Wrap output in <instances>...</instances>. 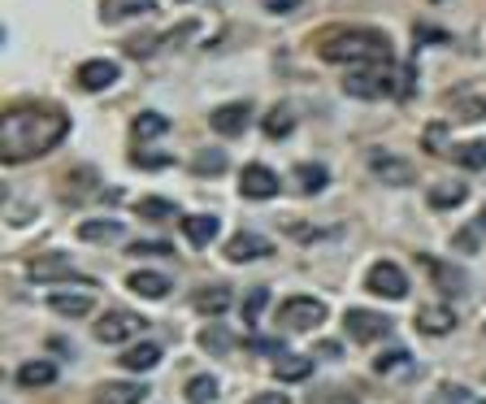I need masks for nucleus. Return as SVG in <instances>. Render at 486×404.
Here are the masks:
<instances>
[{
    "mask_svg": "<svg viewBox=\"0 0 486 404\" xmlns=\"http://www.w3.org/2000/svg\"><path fill=\"white\" fill-rule=\"evenodd\" d=\"M174 209H178V204L166 201V196H144V201H140V218H152V222H157V218H170Z\"/></svg>",
    "mask_w": 486,
    "mask_h": 404,
    "instance_id": "nucleus-33",
    "label": "nucleus"
},
{
    "mask_svg": "<svg viewBox=\"0 0 486 404\" xmlns=\"http://www.w3.org/2000/svg\"><path fill=\"white\" fill-rule=\"evenodd\" d=\"M369 170L378 178H387V183H395V187L413 183V166L400 161V157H391V152H369Z\"/></svg>",
    "mask_w": 486,
    "mask_h": 404,
    "instance_id": "nucleus-11",
    "label": "nucleus"
},
{
    "mask_svg": "<svg viewBox=\"0 0 486 404\" xmlns=\"http://www.w3.org/2000/svg\"><path fill=\"white\" fill-rule=\"evenodd\" d=\"M452 161H461L464 170H482V166H486V139L456 144V148H452Z\"/></svg>",
    "mask_w": 486,
    "mask_h": 404,
    "instance_id": "nucleus-25",
    "label": "nucleus"
},
{
    "mask_svg": "<svg viewBox=\"0 0 486 404\" xmlns=\"http://www.w3.org/2000/svg\"><path fill=\"white\" fill-rule=\"evenodd\" d=\"M417 330L421 335H452L456 330V309L452 304H426V309H417Z\"/></svg>",
    "mask_w": 486,
    "mask_h": 404,
    "instance_id": "nucleus-10",
    "label": "nucleus"
},
{
    "mask_svg": "<svg viewBox=\"0 0 486 404\" xmlns=\"http://www.w3.org/2000/svg\"><path fill=\"white\" fill-rule=\"evenodd\" d=\"M309 374H313V356L278 353V365H274V379L278 382H304Z\"/></svg>",
    "mask_w": 486,
    "mask_h": 404,
    "instance_id": "nucleus-17",
    "label": "nucleus"
},
{
    "mask_svg": "<svg viewBox=\"0 0 486 404\" xmlns=\"http://www.w3.org/2000/svg\"><path fill=\"white\" fill-rule=\"evenodd\" d=\"M49 309L52 313H61V318H87V313L96 309V301H92L87 292H78V296H70V292H52Z\"/></svg>",
    "mask_w": 486,
    "mask_h": 404,
    "instance_id": "nucleus-14",
    "label": "nucleus"
},
{
    "mask_svg": "<svg viewBox=\"0 0 486 404\" xmlns=\"http://www.w3.org/2000/svg\"><path fill=\"white\" fill-rule=\"evenodd\" d=\"M266 135L269 139H283V135H292V109L287 104H278L274 113L266 118Z\"/></svg>",
    "mask_w": 486,
    "mask_h": 404,
    "instance_id": "nucleus-31",
    "label": "nucleus"
},
{
    "mask_svg": "<svg viewBox=\"0 0 486 404\" xmlns=\"http://www.w3.org/2000/svg\"><path fill=\"white\" fill-rule=\"evenodd\" d=\"M144 382H104L100 387V404H144Z\"/></svg>",
    "mask_w": 486,
    "mask_h": 404,
    "instance_id": "nucleus-19",
    "label": "nucleus"
},
{
    "mask_svg": "<svg viewBox=\"0 0 486 404\" xmlns=\"http://www.w3.org/2000/svg\"><path fill=\"white\" fill-rule=\"evenodd\" d=\"M478 244H482V227H464V235L456 239L461 253H478Z\"/></svg>",
    "mask_w": 486,
    "mask_h": 404,
    "instance_id": "nucleus-39",
    "label": "nucleus"
},
{
    "mask_svg": "<svg viewBox=\"0 0 486 404\" xmlns=\"http://www.w3.org/2000/svg\"><path fill=\"white\" fill-rule=\"evenodd\" d=\"M447 144V122H430V130H426V148L438 152Z\"/></svg>",
    "mask_w": 486,
    "mask_h": 404,
    "instance_id": "nucleus-38",
    "label": "nucleus"
},
{
    "mask_svg": "<svg viewBox=\"0 0 486 404\" xmlns=\"http://www.w3.org/2000/svg\"><path fill=\"white\" fill-rule=\"evenodd\" d=\"M226 335H230V330L226 327H209V330H200V348H204V353H226V348H230V339H226Z\"/></svg>",
    "mask_w": 486,
    "mask_h": 404,
    "instance_id": "nucleus-34",
    "label": "nucleus"
},
{
    "mask_svg": "<svg viewBox=\"0 0 486 404\" xmlns=\"http://www.w3.org/2000/svg\"><path fill=\"white\" fill-rule=\"evenodd\" d=\"M317 52L330 66H374V61H391V35L374 31V26H339V31L321 35Z\"/></svg>",
    "mask_w": 486,
    "mask_h": 404,
    "instance_id": "nucleus-2",
    "label": "nucleus"
},
{
    "mask_svg": "<svg viewBox=\"0 0 486 404\" xmlns=\"http://www.w3.org/2000/svg\"><path fill=\"white\" fill-rule=\"evenodd\" d=\"M343 92L347 96H361V101H378V96H404V87L391 75V61H374V66H356L352 75L343 78Z\"/></svg>",
    "mask_w": 486,
    "mask_h": 404,
    "instance_id": "nucleus-3",
    "label": "nucleus"
},
{
    "mask_svg": "<svg viewBox=\"0 0 486 404\" xmlns=\"http://www.w3.org/2000/svg\"><path fill=\"white\" fill-rule=\"evenodd\" d=\"M174 248L170 244H161V239H135L130 244V256H170Z\"/></svg>",
    "mask_w": 486,
    "mask_h": 404,
    "instance_id": "nucleus-37",
    "label": "nucleus"
},
{
    "mask_svg": "<svg viewBox=\"0 0 486 404\" xmlns=\"http://www.w3.org/2000/svg\"><path fill=\"white\" fill-rule=\"evenodd\" d=\"M252 404H292L283 391H261V396H252Z\"/></svg>",
    "mask_w": 486,
    "mask_h": 404,
    "instance_id": "nucleus-45",
    "label": "nucleus"
},
{
    "mask_svg": "<svg viewBox=\"0 0 486 404\" xmlns=\"http://www.w3.org/2000/svg\"><path fill=\"white\" fill-rule=\"evenodd\" d=\"M326 322V304L313 301V296H292L278 309V327L283 330H317Z\"/></svg>",
    "mask_w": 486,
    "mask_h": 404,
    "instance_id": "nucleus-5",
    "label": "nucleus"
},
{
    "mask_svg": "<svg viewBox=\"0 0 486 404\" xmlns=\"http://www.w3.org/2000/svg\"><path fill=\"white\" fill-rule=\"evenodd\" d=\"M192 170L195 175H226V152H200V157H195L192 161Z\"/></svg>",
    "mask_w": 486,
    "mask_h": 404,
    "instance_id": "nucleus-32",
    "label": "nucleus"
},
{
    "mask_svg": "<svg viewBox=\"0 0 486 404\" xmlns=\"http://www.w3.org/2000/svg\"><path fill=\"white\" fill-rule=\"evenodd\" d=\"M313 404H356V396H347V391H326V396H313Z\"/></svg>",
    "mask_w": 486,
    "mask_h": 404,
    "instance_id": "nucleus-42",
    "label": "nucleus"
},
{
    "mask_svg": "<svg viewBox=\"0 0 486 404\" xmlns=\"http://www.w3.org/2000/svg\"><path fill=\"white\" fill-rule=\"evenodd\" d=\"M364 287H369L374 296H387V301H404V296H409V274H404L400 265L382 261V265H374V270H369Z\"/></svg>",
    "mask_w": 486,
    "mask_h": 404,
    "instance_id": "nucleus-7",
    "label": "nucleus"
},
{
    "mask_svg": "<svg viewBox=\"0 0 486 404\" xmlns=\"http://www.w3.org/2000/svg\"><path fill=\"white\" fill-rule=\"evenodd\" d=\"M252 348H256V353H287L283 339H252Z\"/></svg>",
    "mask_w": 486,
    "mask_h": 404,
    "instance_id": "nucleus-43",
    "label": "nucleus"
},
{
    "mask_svg": "<svg viewBox=\"0 0 486 404\" xmlns=\"http://www.w3.org/2000/svg\"><path fill=\"white\" fill-rule=\"evenodd\" d=\"M266 301H269L266 287H256V292H252V296L243 301V322H248V327H252V322H256V318L266 313Z\"/></svg>",
    "mask_w": 486,
    "mask_h": 404,
    "instance_id": "nucleus-36",
    "label": "nucleus"
},
{
    "mask_svg": "<svg viewBox=\"0 0 486 404\" xmlns=\"http://www.w3.org/2000/svg\"><path fill=\"white\" fill-rule=\"evenodd\" d=\"M248 118H252V104L248 101L221 104V109H213V130H218V135H239V130L248 127Z\"/></svg>",
    "mask_w": 486,
    "mask_h": 404,
    "instance_id": "nucleus-12",
    "label": "nucleus"
},
{
    "mask_svg": "<svg viewBox=\"0 0 486 404\" xmlns=\"http://www.w3.org/2000/svg\"><path fill=\"white\" fill-rule=\"evenodd\" d=\"M157 361H161V348H157L152 339H140L135 348H126V353L118 356V365H122V370H152Z\"/></svg>",
    "mask_w": 486,
    "mask_h": 404,
    "instance_id": "nucleus-20",
    "label": "nucleus"
},
{
    "mask_svg": "<svg viewBox=\"0 0 486 404\" xmlns=\"http://www.w3.org/2000/svg\"><path fill=\"white\" fill-rule=\"evenodd\" d=\"M135 166H144V170H166V166H170V157H166V152H140V157H135Z\"/></svg>",
    "mask_w": 486,
    "mask_h": 404,
    "instance_id": "nucleus-40",
    "label": "nucleus"
},
{
    "mask_svg": "<svg viewBox=\"0 0 486 404\" xmlns=\"http://www.w3.org/2000/svg\"><path fill=\"white\" fill-rule=\"evenodd\" d=\"M70 130V118L61 109H49V104H18L4 113L0 122V152L9 166H22V161H35L52 152Z\"/></svg>",
    "mask_w": 486,
    "mask_h": 404,
    "instance_id": "nucleus-1",
    "label": "nucleus"
},
{
    "mask_svg": "<svg viewBox=\"0 0 486 404\" xmlns=\"http://www.w3.org/2000/svg\"><path fill=\"white\" fill-rule=\"evenodd\" d=\"M343 327L352 339H361V344H374V339H387L395 322H391L387 313H374V309H347L343 313Z\"/></svg>",
    "mask_w": 486,
    "mask_h": 404,
    "instance_id": "nucleus-6",
    "label": "nucleus"
},
{
    "mask_svg": "<svg viewBox=\"0 0 486 404\" xmlns=\"http://www.w3.org/2000/svg\"><path fill=\"white\" fill-rule=\"evenodd\" d=\"M461 113H464V118H478V113H486V104L482 101H464Z\"/></svg>",
    "mask_w": 486,
    "mask_h": 404,
    "instance_id": "nucleus-46",
    "label": "nucleus"
},
{
    "mask_svg": "<svg viewBox=\"0 0 486 404\" xmlns=\"http://www.w3.org/2000/svg\"><path fill=\"white\" fill-rule=\"evenodd\" d=\"M421 265H426V270H430V278H435L438 287H443V296H461L464 287H469L464 270H452V265H443L438 256H421Z\"/></svg>",
    "mask_w": 486,
    "mask_h": 404,
    "instance_id": "nucleus-13",
    "label": "nucleus"
},
{
    "mask_svg": "<svg viewBox=\"0 0 486 404\" xmlns=\"http://www.w3.org/2000/svg\"><path fill=\"white\" fill-rule=\"evenodd\" d=\"M31 278H35V283H52V278H78V274H74L70 256L52 253V256H40V261L31 265Z\"/></svg>",
    "mask_w": 486,
    "mask_h": 404,
    "instance_id": "nucleus-15",
    "label": "nucleus"
},
{
    "mask_svg": "<svg viewBox=\"0 0 486 404\" xmlns=\"http://www.w3.org/2000/svg\"><path fill=\"white\" fill-rule=\"evenodd\" d=\"M226 304H230V292H226V287H200V292H195V309H200V313H221Z\"/></svg>",
    "mask_w": 486,
    "mask_h": 404,
    "instance_id": "nucleus-28",
    "label": "nucleus"
},
{
    "mask_svg": "<svg viewBox=\"0 0 486 404\" xmlns=\"http://www.w3.org/2000/svg\"><path fill=\"white\" fill-rule=\"evenodd\" d=\"M148 322L140 318V313H130V309H109L104 318L96 322V339L100 344H126V339H144Z\"/></svg>",
    "mask_w": 486,
    "mask_h": 404,
    "instance_id": "nucleus-4",
    "label": "nucleus"
},
{
    "mask_svg": "<svg viewBox=\"0 0 486 404\" xmlns=\"http://www.w3.org/2000/svg\"><path fill=\"white\" fill-rule=\"evenodd\" d=\"M118 230H122V222H104V218H92V222H83L78 227V239L83 244H109V239H118Z\"/></svg>",
    "mask_w": 486,
    "mask_h": 404,
    "instance_id": "nucleus-23",
    "label": "nucleus"
},
{
    "mask_svg": "<svg viewBox=\"0 0 486 404\" xmlns=\"http://www.w3.org/2000/svg\"><path fill=\"white\" fill-rule=\"evenodd\" d=\"M183 230H187V244L192 248H204L218 235V218L213 213H192V218H183Z\"/></svg>",
    "mask_w": 486,
    "mask_h": 404,
    "instance_id": "nucleus-18",
    "label": "nucleus"
},
{
    "mask_svg": "<svg viewBox=\"0 0 486 404\" xmlns=\"http://www.w3.org/2000/svg\"><path fill=\"white\" fill-rule=\"evenodd\" d=\"M295 175H300V187H304L309 196H317V192H321V187L330 183V170H326V166H313V161H304V166H300Z\"/></svg>",
    "mask_w": 486,
    "mask_h": 404,
    "instance_id": "nucleus-27",
    "label": "nucleus"
},
{
    "mask_svg": "<svg viewBox=\"0 0 486 404\" xmlns=\"http://www.w3.org/2000/svg\"><path fill=\"white\" fill-rule=\"evenodd\" d=\"M152 9H157V0H100V18L104 22H122L130 13H152Z\"/></svg>",
    "mask_w": 486,
    "mask_h": 404,
    "instance_id": "nucleus-21",
    "label": "nucleus"
},
{
    "mask_svg": "<svg viewBox=\"0 0 486 404\" xmlns=\"http://www.w3.org/2000/svg\"><path fill=\"white\" fill-rule=\"evenodd\" d=\"M57 379V365L52 361H26L22 370H18V382L22 387H49Z\"/></svg>",
    "mask_w": 486,
    "mask_h": 404,
    "instance_id": "nucleus-24",
    "label": "nucleus"
},
{
    "mask_svg": "<svg viewBox=\"0 0 486 404\" xmlns=\"http://www.w3.org/2000/svg\"><path fill=\"white\" fill-rule=\"evenodd\" d=\"M239 187H243V196H248V201H274L283 183H278V175H274L269 166H261V161H252V166H243Z\"/></svg>",
    "mask_w": 486,
    "mask_h": 404,
    "instance_id": "nucleus-8",
    "label": "nucleus"
},
{
    "mask_svg": "<svg viewBox=\"0 0 486 404\" xmlns=\"http://www.w3.org/2000/svg\"><path fill=\"white\" fill-rule=\"evenodd\" d=\"M266 9H274V13H292V9H300V0H261Z\"/></svg>",
    "mask_w": 486,
    "mask_h": 404,
    "instance_id": "nucleus-44",
    "label": "nucleus"
},
{
    "mask_svg": "<svg viewBox=\"0 0 486 404\" xmlns=\"http://www.w3.org/2000/svg\"><path fill=\"white\" fill-rule=\"evenodd\" d=\"M478 227H482V230H486V209H482V218H478Z\"/></svg>",
    "mask_w": 486,
    "mask_h": 404,
    "instance_id": "nucleus-47",
    "label": "nucleus"
},
{
    "mask_svg": "<svg viewBox=\"0 0 486 404\" xmlns=\"http://www.w3.org/2000/svg\"><path fill=\"white\" fill-rule=\"evenodd\" d=\"M187 400H192V404L218 400V379H209V374H195V379L187 382Z\"/></svg>",
    "mask_w": 486,
    "mask_h": 404,
    "instance_id": "nucleus-30",
    "label": "nucleus"
},
{
    "mask_svg": "<svg viewBox=\"0 0 486 404\" xmlns=\"http://www.w3.org/2000/svg\"><path fill=\"white\" fill-rule=\"evenodd\" d=\"M400 365H413V356L404 353V348H395V353H382L378 361H374V370H378V374H395Z\"/></svg>",
    "mask_w": 486,
    "mask_h": 404,
    "instance_id": "nucleus-35",
    "label": "nucleus"
},
{
    "mask_svg": "<svg viewBox=\"0 0 486 404\" xmlns=\"http://www.w3.org/2000/svg\"><path fill=\"white\" fill-rule=\"evenodd\" d=\"M126 283H130V292H140V296H152V301L170 292V278L157 274V270H135V274L126 278Z\"/></svg>",
    "mask_w": 486,
    "mask_h": 404,
    "instance_id": "nucleus-22",
    "label": "nucleus"
},
{
    "mask_svg": "<svg viewBox=\"0 0 486 404\" xmlns=\"http://www.w3.org/2000/svg\"><path fill=\"white\" fill-rule=\"evenodd\" d=\"M113 83H118V66H113L109 57H92V61L78 66V87H83V92H104V87H113Z\"/></svg>",
    "mask_w": 486,
    "mask_h": 404,
    "instance_id": "nucleus-9",
    "label": "nucleus"
},
{
    "mask_svg": "<svg viewBox=\"0 0 486 404\" xmlns=\"http://www.w3.org/2000/svg\"><path fill=\"white\" fill-rule=\"evenodd\" d=\"M166 130H170L166 113H140V118H135V135H140V139H161Z\"/></svg>",
    "mask_w": 486,
    "mask_h": 404,
    "instance_id": "nucleus-29",
    "label": "nucleus"
},
{
    "mask_svg": "<svg viewBox=\"0 0 486 404\" xmlns=\"http://www.w3.org/2000/svg\"><path fill=\"white\" fill-rule=\"evenodd\" d=\"M413 40H417V44H435V40H447V35L435 31V26H413Z\"/></svg>",
    "mask_w": 486,
    "mask_h": 404,
    "instance_id": "nucleus-41",
    "label": "nucleus"
},
{
    "mask_svg": "<svg viewBox=\"0 0 486 404\" xmlns=\"http://www.w3.org/2000/svg\"><path fill=\"white\" fill-rule=\"evenodd\" d=\"M274 253V244L261 239V235H235L230 244H226V256L230 261H252V256H269Z\"/></svg>",
    "mask_w": 486,
    "mask_h": 404,
    "instance_id": "nucleus-16",
    "label": "nucleus"
},
{
    "mask_svg": "<svg viewBox=\"0 0 486 404\" xmlns=\"http://www.w3.org/2000/svg\"><path fill=\"white\" fill-rule=\"evenodd\" d=\"M464 183H438L435 192H430V204L435 209H456V204H464Z\"/></svg>",
    "mask_w": 486,
    "mask_h": 404,
    "instance_id": "nucleus-26",
    "label": "nucleus"
}]
</instances>
